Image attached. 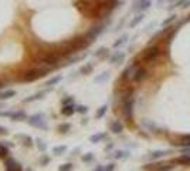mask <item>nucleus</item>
<instances>
[{
    "label": "nucleus",
    "mask_w": 190,
    "mask_h": 171,
    "mask_svg": "<svg viewBox=\"0 0 190 171\" xmlns=\"http://www.w3.org/2000/svg\"><path fill=\"white\" fill-rule=\"evenodd\" d=\"M142 124H143L145 127H148L149 130H152V133H159V128H158L153 123H150L149 120H143V121H142Z\"/></svg>",
    "instance_id": "29"
},
{
    "label": "nucleus",
    "mask_w": 190,
    "mask_h": 171,
    "mask_svg": "<svg viewBox=\"0 0 190 171\" xmlns=\"http://www.w3.org/2000/svg\"><path fill=\"white\" fill-rule=\"evenodd\" d=\"M94 56L98 57V59H102V57L108 56V49H107V47H99V49L94 53Z\"/></svg>",
    "instance_id": "26"
},
{
    "label": "nucleus",
    "mask_w": 190,
    "mask_h": 171,
    "mask_svg": "<svg viewBox=\"0 0 190 171\" xmlns=\"http://www.w3.org/2000/svg\"><path fill=\"white\" fill-rule=\"evenodd\" d=\"M65 151H67V146H57L52 148V154L55 156H62Z\"/></svg>",
    "instance_id": "27"
},
{
    "label": "nucleus",
    "mask_w": 190,
    "mask_h": 171,
    "mask_svg": "<svg viewBox=\"0 0 190 171\" xmlns=\"http://www.w3.org/2000/svg\"><path fill=\"white\" fill-rule=\"evenodd\" d=\"M107 111H108V106H107V104H104V106H101L98 109V111H97L95 117H97V118H102L105 114H107Z\"/></svg>",
    "instance_id": "30"
},
{
    "label": "nucleus",
    "mask_w": 190,
    "mask_h": 171,
    "mask_svg": "<svg viewBox=\"0 0 190 171\" xmlns=\"http://www.w3.org/2000/svg\"><path fill=\"white\" fill-rule=\"evenodd\" d=\"M159 56H160V47L156 44V46H149L148 49H145L143 53L141 54V59L143 60L145 63L152 64Z\"/></svg>",
    "instance_id": "3"
},
{
    "label": "nucleus",
    "mask_w": 190,
    "mask_h": 171,
    "mask_svg": "<svg viewBox=\"0 0 190 171\" xmlns=\"http://www.w3.org/2000/svg\"><path fill=\"white\" fill-rule=\"evenodd\" d=\"M136 67H138V61H133L128 68H126L125 72H123V74H122V78H123V80H131V78H132V74H133V72L136 70Z\"/></svg>",
    "instance_id": "11"
},
{
    "label": "nucleus",
    "mask_w": 190,
    "mask_h": 171,
    "mask_svg": "<svg viewBox=\"0 0 190 171\" xmlns=\"http://www.w3.org/2000/svg\"><path fill=\"white\" fill-rule=\"evenodd\" d=\"M113 157H115L117 160H125V158L129 157V154L126 151H117L115 154H113Z\"/></svg>",
    "instance_id": "32"
},
{
    "label": "nucleus",
    "mask_w": 190,
    "mask_h": 171,
    "mask_svg": "<svg viewBox=\"0 0 190 171\" xmlns=\"http://www.w3.org/2000/svg\"><path fill=\"white\" fill-rule=\"evenodd\" d=\"M10 118L13 121H22V120H27V114L24 111H12Z\"/></svg>",
    "instance_id": "16"
},
{
    "label": "nucleus",
    "mask_w": 190,
    "mask_h": 171,
    "mask_svg": "<svg viewBox=\"0 0 190 171\" xmlns=\"http://www.w3.org/2000/svg\"><path fill=\"white\" fill-rule=\"evenodd\" d=\"M60 59H61V57L55 53V51H47L46 54H40L37 60H38V61H40V64L44 66V67L54 68V67H57V66H58L57 63L60 61Z\"/></svg>",
    "instance_id": "2"
},
{
    "label": "nucleus",
    "mask_w": 190,
    "mask_h": 171,
    "mask_svg": "<svg viewBox=\"0 0 190 171\" xmlns=\"http://www.w3.org/2000/svg\"><path fill=\"white\" fill-rule=\"evenodd\" d=\"M77 113H80V114H85V113H88V107L87 106H77Z\"/></svg>",
    "instance_id": "37"
},
{
    "label": "nucleus",
    "mask_w": 190,
    "mask_h": 171,
    "mask_svg": "<svg viewBox=\"0 0 190 171\" xmlns=\"http://www.w3.org/2000/svg\"><path fill=\"white\" fill-rule=\"evenodd\" d=\"M12 111H0V117H10Z\"/></svg>",
    "instance_id": "43"
},
{
    "label": "nucleus",
    "mask_w": 190,
    "mask_h": 171,
    "mask_svg": "<svg viewBox=\"0 0 190 171\" xmlns=\"http://www.w3.org/2000/svg\"><path fill=\"white\" fill-rule=\"evenodd\" d=\"M14 96H16L14 90H4V91L0 93V100H2V101H3V100H9V99H12V97H14Z\"/></svg>",
    "instance_id": "22"
},
{
    "label": "nucleus",
    "mask_w": 190,
    "mask_h": 171,
    "mask_svg": "<svg viewBox=\"0 0 190 171\" xmlns=\"http://www.w3.org/2000/svg\"><path fill=\"white\" fill-rule=\"evenodd\" d=\"M104 138H107V134L99 133V134H94V136L89 137V141H91L92 144H97V143H99V141H102Z\"/></svg>",
    "instance_id": "20"
},
{
    "label": "nucleus",
    "mask_w": 190,
    "mask_h": 171,
    "mask_svg": "<svg viewBox=\"0 0 190 171\" xmlns=\"http://www.w3.org/2000/svg\"><path fill=\"white\" fill-rule=\"evenodd\" d=\"M128 39H129L128 34H122V36H121V37L118 39V40L115 41V43H113V47H115V49H118V47L123 46V44H125L126 41H128Z\"/></svg>",
    "instance_id": "25"
},
{
    "label": "nucleus",
    "mask_w": 190,
    "mask_h": 171,
    "mask_svg": "<svg viewBox=\"0 0 190 171\" xmlns=\"http://www.w3.org/2000/svg\"><path fill=\"white\" fill-rule=\"evenodd\" d=\"M71 103H74V97H67V99L62 100V106H65V104H71Z\"/></svg>",
    "instance_id": "40"
},
{
    "label": "nucleus",
    "mask_w": 190,
    "mask_h": 171,
    "mask_svg": "<svg viewBox=\"0 0 190 171\" xmlns=\"http://www.w3.org/2000/svg\"><path fill=\"white\" fill-rule=\"evenodd\" d=\"M133 106H135V94H133L132 90H129L122 97V113L125 115L126 121H132V117H133Z\"/></svg>",
    "instance_id": "1"
},
{
    "label": "nucleus",
    "mask_w": 190,
    "mask_h": 171,
    "mask_svg": "<svg viewBox=\"0 0 190 171\" xmlns=\"http://www.w3.org/2000/svg\"><path fill=\"white\" fill-rule=\"evenodd\" d=\"M169 150H156V151H152L149 154V158L150 160H158V158H162V157L168 156L169 154Z\"/></svg>",
    "instance_id": "14"
},
{
    "label": "nucleus",
    "mask_w": 190,
    "mask_h": 171,
    "mask_svg": "<svg viewBox=\"0 0 190 171\" xmlns=\"http://www.w3.org/2000/svg\"><path fill=\"white\" fill-rule=\"evenodd\" d=\"M36 143H37V147H38L41 151H44V150H46V144H44V141L41 140V138H37Z\"/></svg>",
    "instance_id": "36"
},
{
    "label": "nucleus",
    "mask_w": 190,
    "mask_h": 171,
    "mask_svg": "<svg viewBox=\"0 0 190 171\" xmlns=\"http://www.w3.org/2000/svg\"><path fill=\"white\" fill-rule=\"evenodd\" d=\"M48 163H50V157H48V156H43V157L40 158V164H41V165H47Z\"/></svg>",
    "instance_id": "38"
},
{
    "label": "nucleus",
    "mask_w": 190,
    "mask_h": 171,
    "mask_svg": "<svg viewBox=\"0 0 190 171\" xmlns=\"http://www.w3.org/2000/svg\"><path fill=\"white\" fill-rule=\"evenodd\" d=\"M51 68L48 67H38V68H31L23 76V81H34L37 78H41L44 76H47V73L50 72Z\"/></svg>",
    "instance_id": "4"
},
{
    "label": "nucleus",
    "mask_w": 190,
    "mask_h": 171,
    "mask_svg": "<svg viewBox=\"0 0 190 171\" xmlns=\"http://www.w3.org/2000/svg\"><path fill=\"white\" fill-rule=\"evenodd\" d=\"M112 170H115V164H108V165H104V171H112Z\"/></svg>",
    "instance_id": "41"
},
{
    "label": "nucleus",
    "mask_w": 190,
    "mask_h": 171,
    "mask_svg": "<svg viewBox=\"0 0 190 171\" xmlns=\"http://www.w3.org/2000/svg\"><path fill=\"white\" fill-rule=\"evenodd\" d=\"M58 170L60 171H71V170H74V164H72V163H65V164L60 165Z\"/></svg>",
    "instance_id": "33"
},
{
    "label": "nucleus",
    "mask_w": 190,
    "mask_h": 171,
    "mask_svg": "<svg viewBox=\"0 0 190 171\" xmlns=\"http://www.w3.org/2000/svg\"><path fill=\"white\" fill-rule=\"evenodd\" d=\"M61 80H62V76H61V74L54 76V77H51L50 80H47L44 86H47V87H50V86H55V84H58Z\"/></svg>",
    "instance_id": "21"
},
{
    "label": "nucleus",
    "mask_w": 190,
    "mask_h": 171,
    "mask_svg": "<svg viewBox=\"0 0 190 171\" xmlns=\"http://www.w3.org/2000/svg\"><path fill=\"white\" fill-rule=\"evenodd\" d=\"M182 154H189L190 156V147H182Z\"/></svg>",
    "instance_id": "44"
},
{
    "label": "nucleus",
    "mask_w": 190,
    "mask_h": 171,
    "mask_svg": "<svg viewBox=\"0 0 190 171\" xmlns=\"http://www.w3.org/2000/svg\"><path fill=\"white\" fill-rule=\"evenodd\" d=\"M108 24H109V22L101 23V24H97V26H94V27H91V30H89V31H87L85 37L88 39L89 43H92V41H94L95 39H98L99 36H101V34L105 31V29H107Z\"/></svg>",
    "instance_id": "6"
},
{
    "label": "nucleus",
    "mask_w": 190,
    "mask_h": 171,
    "mask_svg": "<svg viewBox=\"0 0 190 171\" xmlns=\"http://www.w3.org/2000/svg\"><path fill=\"white\" fill-rule=\"evenodd\" d=\"M44 94H46V91H38V93H36V94H33V96L24 99L23 103H33V101H37V100H41L44 97Z\"/></svg>",
    "instance_id": "18"
},
{
    "label": "nucleus",
    "mask_w": 190,
    "mask_h": 171,
    "mask_svg": "<svg viewBox=\"0 0 190 171\" xmlns=\"http://www.w3.org/2000/svg\"><path fill=\"white\" fill-rule=\"evenodd\" d=\"M109 130L112 131L113 134H121L123 131V126L121 121H118V120H115V121H112L109 124Z\"/></svg>",
    "instance_id": "12"
},
{
    "label": "nucleus",
    "mask_w": 190,
    "mask_h": 171,
    "mask_svg": "<svg viewBox=\"0 0 190 171\" xmlns=\"http://www.w3.org/2000/svg\"><path fill=\"white\" fill-rule=\"evenodd\" d=\"M92 158H94V156H92V152H87L85 156H82V161H84V163H89V161H92Z\"/></svg>",
    "instance_id": "35"
},
{
    "label": "nucleus",
    "mask_w": 190,
    "mask_h": 171,
    "mask_svg": "<svg viewBox=\"0 0 190 171\" xmlns=\"http://www.w3.org/2000/svg\"><path fill=\"white\" fill-rule=\"evenodd\" d=\"M176 163L182 165H190V156L189 154H182L179 158H176Z\"/></svg>",
    "instance_id": "23"
},
{
    "label": "nucleus",
    "mask_w": 190,
    "mask_h": 171,
    "mask_svg": "<svg viewBox=\"0 0 190 171\" xmlns=\"http://www.w3.org/2000/svg\"><path fill=\"white\" fill-rule=\"evenodd\" d=\"M4 167H6V170H9V171H22L23 170L22 164H20L18 161H16V160H13V158L4 160Z\"/></svg>",
    "instance_id": "9"
},
{
    "label": "nucleus",
    "mask_w": 190,
    "mask_h": 171,
    "mask_svg": "<svg viewBox=\"0 0 190 171\" xmlns=\"http://www.w3.org/2000/svg\"><path fill=\"white\" fill-rule=\"evenodd\" d=\"M61 113H62V115H72L74 113H77V107L74 106V103H71V104H65V106H62Z\"/></svg>",
    "instance_id": "13"
},
{
    "label": "nucleus",
    "mask_w": 190,
    "mask_h": 171,
    "mask_svg": "<svg viewBox=\"0 0 190 171\" xmlns=\"http://www.w3.org/2000/svg\"><path fill=\"white\" fill-rule=\"evenodd\" d=\"M27 123L30 126H33V127H36V128H40V130H47V128H48L47 121H46V117H44V114H41V113L27 117Z\"/></svg>",
    "instance_id": "5"
},
{
    "label": "nucleus",
    "mask_w": 190,
    "mask_h": 171,
    "mask_svg": "<svg viewBox=\"0 0 190 171\" xmlns=\"http://www.w3.org/2000/svg\"><path fill=\"white\" fill-rule=\"evenodd\" d=\"M109 78V72H104V73H101L99 76H97L95 77V83H98V84H101V83H105V81Z\"/></svg>",
    "instance_id": "24"
},
{
    "label": "nucleus",
    "mask_w": 190,
    "mask_h": 171,
    "mask_svg": "<svg viewBox=\"0 0 190 171\" xmlns=\"http://www.w3.org/2000/svg\"><path fill=\"white\" fill-rule=\"evenodd\" d=\"M176 17H178V16H176V14H172V16H170V17H169V19L163 20L162 26H163V27H166V26H169V24H170V23H173V22H175V20H176Z\"/></svg>",
    "instance_id": "34"
},
{
    "label": "nucleus",
    "mask_w": 190,
    "mask_h": 171,
    "mask_svg": "<svg viewBox=\"0 0 190 171\" xmlns=\"http://www.w3.org/2000/svg\"><path fill=\"white\" fill-rule=\"evenodd\" d=\"M148 76V70L145 67H136V70L133 72V74H132V78L131 80L133 81V83H139V81H142L145 77Z\"/></svg>",
    "instance_id": "8"
},
{
    "label": "nucleus",
    "mask_w": 190,
    "mask_h": 171,
    "mask_svg": "<svg viewBox=\"0 0 190 171\" xmlns=\"http://www.w3.org/2000/svg\"><path fill=\"white\" fill-rule=\"evenodd\" d=\"M92 70H94V64H92V63H87V64H84L82 67L80 68V73L82 76H88L92 73Z\"/></svg>",
    "instance_id": "19"
},
{
    "label": "nucleus",
    "mask_w": 190,
    "mask_h": 171,
    "mask_svg": "<svg viewBox=\"0 0 190 171\" xmlns=\"http://www.w3.org/2000/svg\"><path fill=\"white\" fill-rule=\"evenodd\" d=\"M16 138H17V140H22V143H23V146H24V147H31V146H33V138H31L30 136H26V134H18Z\"/></svg>",
    "instance_id": "15"
},
{
    "label": "nucleus",
    "mask_w": 190,
    "mask_h": 171,
    "mask_svg": "<svg viewBox=\"0 0 190 171\" xmlns=\"http://www.w3.org/2000/svg\"><path fill=\"white\" fill-rule=\"evenodd\" d=\"M152 6V0H133L132 12H145Z\"/></svg>",
    "instance_id": "7"
},
{
    "label": "nucleus",
    "mask_w": 190,
    "mask_h": 171,
    "mask_svg": "<svg viewBox=\"0 0 190 171\" xmlns=\"http://www.w3.org/2000/svg\"><path fill=\"white\" fill-rule=\"evenodd\" d=\"M9 154H10L9 147L0 143V158H7V156H9Z\"/></svg>",
    "instance_id": "28"
},
{
    "label": "nucleus",
    "mask_w": 190,
    "mask_h": 171,
    "mask_svg": "<svg viewBox=\"0 0 190 171\" xmlns=\"http://www.w3.org/2000/svg\"><path fill=\"white\" fill-rule=\"evenodd\" d=\"M70 130H71V124H70V123H62V124H60V127H58V131H60V133H62V134L68 133Z\"/></svg>",
    "instance_id": "31"
},
{
    "label": "nucleus",
    "mask_w": 190,
    "mask_h": 171,
    "mask_svg": "<svg viewBox=\"0 0 190 171\" xmlns=\"http://www.w3.org/2000/svg\"><path fill=\"white\" fill-rule=\"evenodd\" d=\"M123 60H125V53H123V51H113L109 56L111 64H121Z\"/></svg>",
    "instance_id": "10"
},
{
    "label": "nucleus",
    "mask_w": 190,
    "mask_h": 171,
    "mask_svg": "<svg viewBox=\"0 0 190 171\" xmlns=\"http://www.w3.org/2000/svg\"><path fill=\"white\" fill-rule=\"evenodd\" d=\"M6 134H9L7 128H6V127H2V126H0V136H6Z\"/></svg>",
    "instance_id": "42"
},
{
    "label": "nucleus",
    "mask_w": 190,
    "mask_h": 171,
    "mask_svg": "<svg viewBox=\"0 0 190 171\" xmlns=\"http://www.w3.org/2000/svg\"><path fill=\"white\" fill-rule=\"evenodd\" d=\"M186 3V0H179V2H176L175 4H173L170 9H173V7H183V4Z\"/></svg>",
    "instance_id": "39"
},
{
    "label": "nucleus",
    "mask_w": 190,
    "mask_h": 171,
    "mask_svg": "<svg viewBox=\"0 0 190 171\" xmlns=\"http://www.w3.org/2000/svg\"><path fill=\"white\" fill-rule=\"evenodd\" d=\"M143 19H145V14H143V12H141L139 14H136L135 17H133V19H132L131 22H129V27H131V29L136 27V26H138Z\"/></svg>",
    "instance_id": "17"
}]
</instances>
